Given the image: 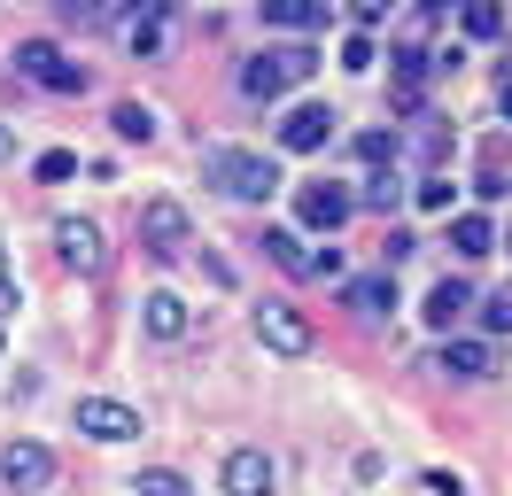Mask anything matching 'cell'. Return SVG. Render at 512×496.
I'll use <instances>...</instances> for the list:
<instances>
[{
    "label": "cell",
    "instance_id": "obj_1",
    "mask_svg": "<svg viewBox=\"0 0 512 496\" xmlns=\"http://www.w3.org/2000/svg\"><path fill=\"white\" fill-rule=\"evenodd\" d=\"M202 179H210V194H225V202H272V194H280V163H272V155H249V148H210L202 155Z\"/></svg>",
    "mask_w": 512,
    "mask_h": 496
},
{
    "label": "cell",
    "instance_id": "obj_2",
    "mask_svg": "<svg viewBox=\"0 0 512 496\" xmlns=\"http://www.w3.org/2000/svg\"><path fill=\"white\" fill-rule=\"evenodd\" d=\"M311 70H319V55H311L303 39H288V47H264V55L241 62V93H249V101H280V93H288L295 78H311Z\"/></svg>",
    "mask_w": 512,
    "mask_h": 496
},
{
    "label": "cell",
    "instance_id": "obj_3",
    "mask_svg": "<svg viewBox=\"0 0 512 496\" xmlns=\"http://www.w3.org/2000/svg\"><path fill=\"white\" fill-rule=\"evenodd\" d=\"M140 248H148V264H187L194 256V217L171 202V194H148V210H140Z\"/></svg>",
    "mask_w": 512,
    "mask_h": 496
},
{
    "label": "cell",
    "instance_id": "obj_4",
    "mask_svg": "<svg viewBox=\"0 0 512 496\" xmlns=\"http://www.w3.org/2000/svg\"><path fill=\"white\" fill-rule=\"evenodd\" d=\"M16 70H24L32 86H47V93H86V78H94V70H78L55 39H24V47H16Z\"/></svg>",
    "mask_w": 512,
    "mask_h": 496
},
{
    "label": "cell",
    "instance_id": "obj_5",
    "mask_svg": "<svg viewBox=\"0 0 512 496\" xmlns=\"http://www.w3.org/2000/svg\"><path fill=\"white\" fill-rule=\"evenodd\" d=\"M70 427L86 434V442H140V411H132V403H117V396H78Z\"/></svg>",
    "mask_w": 512,
    "mask_h": 496
},
{
    "label": "cell",
    "instance_id": "obj_6",
    "mask_svg": "<svg viewBox=\"0 0 512 496\" xmlns=\"http://www.w3.org/2000/svg\"><path fill=\"white\" fill-rule=\"evenodd\" d=\"M435 372L443 380H497V341L489 334H450L435 349Z\"/></svg>",
    "mask_w": 512,
    "mask_h": 496
},
{
    "label": "cell",
    "instance_id": "obj_7",
    "mask_svg": "<svg viewBox=\"0 0 512 496\" xmlns=\"http://www.w3.org/2000/svg\"><path fill=\"white\" fill-rule=\"evenodd\" d=\"M350 210H357V194H350V186H334V179H311L303 194H295V217H303L311 233H342Z\"/></svg>",
    "mask_w": 512,
    "mask_h": 496
},
{
    "label": "cell",
    "instance_id": "obj_8",
    "mask_svg": "<svg viewBox=\"0 0 512 496\" xmlns=\"http://www.w3.org/2000/svg\"><path fill=\"white\" fill-rule=\"evenodd\" d=\"M326 132H334V109H326V101H295L288 117H280V148L288 155H319Z\"/></svg>",
    "mask_w": 512,
    "mask_h": 496
},
{
    "label": "cell",
    "instance_id": "obj_9",
    "mask_svg": "<svg viewBox=\"0 0 512 496\" xmlns=\"http://www.w3.org/2000/svg\"><path fill=\"white\" fill-rule=\"evenodd\" d=\"M256 341L280 349V357H311V326H303V310H288V303H264V310H256Z\"/></svg>",
    "mask_w": 512,
    "mask_h": 496
},
{
    "label": "cell",
    "instance_id": "obj_10",
    "mask_svg": "<svg viewBox=\"0 0 512 496\" xmlns=\"http://www.w3.org/2000/svg\"><path fill=\"white\" fill-rule=\"evenodd\" d=\"M125 47H132L140 62L171 47V0H132V16H125Z\"/></svg>",
    "mask_w": 512,
    "mask_h": 496
},
{
    "label": "cell",
    "instance_id": "obj_11",
    "mask_svg": "<svg viewBox=\"0 0 512 496\" xmlns=\"http://www.w3.org/2000/svg\"><path fill=\"white\" fill-rule=\"evenodd\" d=\"M55 256L70 272H101V225L94 217H55Z\"/></svg>",
    "mask_w": 512,
    "mask_h": 496
},
{
    "label": "cell",
    "instance_id": "obj_12",
    "mask_svg": "<svg viewBox=\"0 0 512 496\" xmlns=\"http://www.w3.org/2000/svg\"><path fill=\"white\" fill-rule=\"evenodd\" d=\"M474 303H481L474 279H435V287H427V326H435V334H458V318Z\"/></svg>",
    "mask_w": 512,
    "mask_h": 496
},
{
    "label": "cell",
    "instance_id": "obj_13",
    "mask_svg": "<svg viewBox=\"0 0 512 496\" xmlns=\"http://www.w3.org/2000/svg\"><path fill=\"white\" fill-rule=\"evenodd\" d=\"M0 481H8L16 496H24V489H47V481H55V458H47L39 442H16V450L0 458Z\"/></svg>",
    "mask_w": 512,
    "mask_h": 496
},
{
    "label": "cell",
    "instance_id": "obj_14",
    "mask_svg": "<svg viewBox=\"0 0 512 496\" xmlns=\"http://www.w3.org/2000/svg\"><path fill=\"white\" fill-rule=\"evenodd\" d=\"M342 303L357 318H388L396 310V272H365V279H342Z\"/></svg>",
    "mask_w": 512,
    "mask_h": 496
},
{
    "label": "cell",
    "instance_id": "obj_15",
    "mask_svg": "<svg viewBox=\"0 0 512 496\" xmlns=\"http://www.w3.org/2000/svg\"><path fill=\"white\" fill-rule=\"evenodd\" d=\"M225 489L233 496H272V458H264V450H225Z\"/></svg>",
    "mask_w": 512,
    "mask_h": 496
},
{
    "label": "cell",
    "instance_id": "obj_16",
    "mask_svg": "<svg viewBox=\"0 0 512 496\" xmlns=\"http://www.w3.org/2000/svg\"><path fill=\"white\" fill-rule=\"evenodd\" d=\"M326 16H334L326 0H264V24H272V31H295V39H303V31H319Z\"/></svg>",
    "mask_w": 512,
    "mask_h": 496
},
{
    "label": "cell",
    "instance_id": "obj_17",
    "mask_svg": "<svg viewBox=\"0 0 512 496\" xmlns=\"http://www.w3.org/2000/svg\"><path fill=\"white\" fill-rule=\"evenodd\" d=\"M140 326L156 341H187V303H179V295H148V303H140Z\"/></svg>",
    "mask_w": 512,
    "mask_h": 496
},
{
    "label": "cell",
    "instance_id": "obj_18",
    "mask_svg": "<svg viewBox=\"0 0 512 496\" xmlns=\"http://www.w3.org/2000/svg\"><path fill=\"white\" fill-rule=\"evenodd\" d=\"M497 248V225L481 210H466V217H450V256H489Z\"/></svg>",
    "mask_w": 512,
    "mask_h": 496
},
{
    "label": "cell",
    "instance_id": "obj_19",
    "mask_svg": "<svg viewBox=\"0 0 512 496\" xmlns=\"http://www.w3.org/2000/svg\"><path fill=\"white\" fill-rule=\"evenodd\" d=\"M458 31L466 39H505V0H458Z\"/></svg>",
    "mask_w": 512,
    "mask_h": 496
},
{
    "label": "cell",
    "instance_id": "obj_20",
    "mask_svg": "<svg viewBox=\"0 0 512 496\" xmlns=\"http://www.w3.org/2000/svg\"><path fill=\"white\" fill-rule=\"evenodd\" d=\"M109 132L140 148V140H156V109H148V101H117V109H109Z\"/></svg>",
    "mask_w": 512,
    "mask_h": 496
},
{
    "label": "cell",
    "instance_id": "obj_21",
    "mask_svg": "<svg viewBox=\"0 0 512 496\" xmlns=\"http://www.w3.org/2000/svg\"><path fill=\"white\" fill-rule=\"evenodd\" d=\"M264 256H272L288 279H311V248L295 241V233H264Z\"/></svg>",
    "mask_w": 512,
    "mask_h": 496
},
{
    "label": "cell",
    "instance_id": "obj_22",
    "mask_svg": "<svg viewBox=\"0 0 512 496\" xmlns=\"http://www.w3.org/2000/svg\"><path fill=\"white\" fill-rule=\"evenodd\" d=\"M481 334L489 341L512 334V287H489V295H481Z\"/></svg>",
    "mask_w": 512,
    "mask_h": 496
},
{
    "label": "cell",
    "instance_id": "obj_23",
    "mask_svg": "<svg viewBox=\"0 0 512 496\" xmlns=\"http://www.w3.org/2000/svg\"><path fill=\"white\" fill-rule=\"evenodd\" d=\"M32 171H39V186H63V179H78V155H70V148H47Z\"/></svg>",
    "mask_w": 512,
    "mask_h": 496
},
{
    "label": "cell",
    "instance_id": "obj_24",
    "mask_svg": "<svg viewBox=\"0 0 512 496\" xmlns=\"http://www.w3.org/2000/svg\"><path fill=\"white\" fill-rule=\"evenodd\" d=\"M388 155H396V132H357V163L388 171Z\"/></svg>",
    "mask_w": 512,
    "mask_h": 496
},
{
    "label": "cell",
    "instance_id": "obj_25",
    "mask_svg": "<svg viewBox=\"0 0 512 496\" xmlns=\"http://www.w3.org/2000/svg\"><path fill=\"white\" fill-rule=\"evenodd\" d=\"M140 496H187V481H179L171 465H148V473H140Z\"/></svg>",
    "mask_w": 512,
    "mask_h": 496
},
{
    "label": "cell",
    "instance_id": "obj_26",
    "mask_svg": "<svg viewBox=\"0 0 512 496\" xmlns=\"http://www.w3.org/2000/svg\"><path fill=\"white\" fill-rule=\"evenodd\" d=\"M357 202H365V210H396V179H388V171H373V186H365Z\"/></svg>",
    "mask_w": 512,
    "mask_h": 496
},
{
    "label": "cell",
    "instance_id": "obj_27",
    "mask_svg": "<svg viewBox=\"0 0 512 496\" xmlns=\"http://www.w3.org/2000/svg\"><path fill=\"white\" fill-rule=\"evenodd\" d=\"M342 70H373V39H365V31L342 39Z\"/></svg>",
    "mask_w": 512,
    "mask_h": 496
},
{
    "label": "cell",
    "instance_id": "obj_28",
    "mask_svg": "<svg viewBox=\"0 0 512 496\" xmlns=\"http://www.w3.org/2000/svg\"><path fill=\"white\" fill-rule=\"evenodd\" d=\"M311 279H350V264H342V248H311Z\"/></svg>",
    "mask_w": 512,
    "mask_h": 496
},
{
    "label": "cell",
    "instance_id": "obj_29",
    "mask_svg": "<svg viewBox=\"0 0 512 496\" xmlns=\"http://www.w3.org/2000/svg\"><path fill=\"white\" fill-rule=\"evenodd\" d=\"M450 202H458V186H450V179H427V186H419V210H450Z\"/></svg>",
    "mask_w": 512,
    "mask_h": 496
},
{
    "label": "cell",
    "instance_id": "obj_30",
    "mask_svg": "<svg viewBox=\"0 0 512 496\" xmlns=\"http://www.w3.org/2000/svg\"><path fill=\"white\" fill-rule=\"evenodd\" d=\"M381 256H388V272H396V264H404V256H412V233H404V225H396V233H388V241H381Z\"/></svg>",
    "mask_w": 512,
    "mask_h": 496
},
{
    "label": "cell",
    "instance_id": "obj_31",
    "mask_svg": "<svg viewBox=\"0 0 512 496\" xmlns=\"http://www.w3.org/2000/svg\"><path fill=\"white\" fill-rule=\"evenodd\" d=\"M388 8H396V0H350V16H357V24H381Z\"/></svg>",
    "mask_w": 512,
    "mask_h": 496
},
{
    "label": "cell",
    "instance_id": "obj_32",
    "mask_svg": "<svg viewBox=\"0 0 512 496\" xmlns=\"http://www.w3.org/2000/svg\"><path fill=\"white\" fill-rule=\"evenodd\" d=\"M70 16H86V24H94V16H109V0H63Z\"/></svg>",
    "mask_w": 512,
    "mask_h": 496
},
{
    "label": "cell",
    "instance_id": "obj_33",
    "mask_svg": "<svg viewBox=\"0 0 512 496\" xmlns=\"http://www.w3.org/2000/svg\"><path fill=\"white\" fill-rule=\"evenodd\" d=\"M16 295V272H8V248H0V303Z\"/></svg>",
    "mask_w": 512,
    "mask_h": 496
},
{
    "label": "cell",
    "instance_id": "obj_34",
    "mask_svg": "<svg viewBox=\"0 0 512 496\" xmlns=\"http://www.w3.org/2000/svg\"><path fill=\"white\" fill-rule=\"evenodd\" d=\"M0 163H16V132L8 124H0Z\"/></svg>",
    "mask_w": 512,
    "mask_h": 496
},
{
    "label": "cell",
    "instance_id": "obj_35",
    "mask_svg": "<svg viewBox=\"0 0 512 496\" xmlns=\"http://www.w3.org/2000/svg\"><path fill=\"white\" fill-rule=\"evenodd\" d=\"M497 109H505V117H512V78H505V86H497Z\"/></svg>",
    "mask_w": 512,
    "mask_h": 496
}]
</instances>
